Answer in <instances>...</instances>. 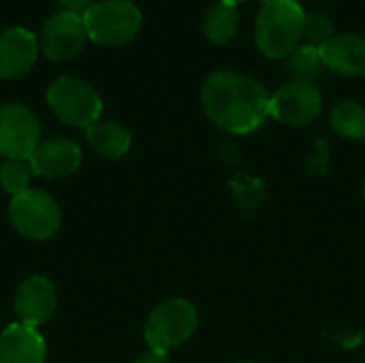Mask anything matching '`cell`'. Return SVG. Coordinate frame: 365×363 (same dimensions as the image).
Instances as JSON below:
<instances>
[{"label": "cell", "mask_w": 365, "mask_h": 363, "mask_svg": "<svg viewBox=\"0 0 365 363\" xmlns=\"http://www.w3.org/2000/svg\"><path fill=\"white\" fill-rule=\"evenodd\" d=\"M269 98L261 81L237 71H216L201 90L205 116L231 135H248L269 118Z\"/></svg>", "instance_id": "obj_1"}, {"label": "cell", "mask_w": 365, "mask_h": 363, "mask_svg": "<svg viewBox=\"0 0 365 363\" xmlns=\"http://www.w3.org/2000/svg\"><path fill=\"white\" fill-rule=\"evenodd\" d=\"M304 19L297 0H263L255 21L257 49L269 60L289 58L304 41Z\"/></svg>", "instance_id": "obj_2"}, {"label": "cell", "mask_w": 365, "mask_h": 363, "mask_svg": "<svg viewBox=\"0 0 365 363\" xmlns=\"http://www.w3.org/2000/svg\"><path fill=\"white\" fill-rule=\"evenodd\" d=\"M83 24L92 43L120 47L137 36L143 24V15L130 0H103L86 13Z\"/></svg>", "instance_id": "obj_3"}, {"label": "cell", "mask_w": 365, "mask_h": 363, "mask_svg": "<svg viewBox=\"0 0 365 363\" xmlns=\"http://www.w3.org/2000/svg\"><path fill=\"white\" fill-rule=\"evenodd\" d=\"M47 105L60 122L75 128H90L103 111L98 92L79 77H58L47 88Z\"/></svg>", "instance_id": "obj_4"}, {"label": "cell", "mask_w": 365, "mask_h": 363, "mask_svg": "<svg viewBox=\"0 0 365 363\" xmlns=\"http://www.w3.org/2000/svg\"><path fill=\"white\" fill-rule=\"evenodd\" d=\"M197 325L199 315L190 302L167 300L150 312L143 336L152 351L169 353L188 342L197 332Z\"/></svg>", "instance_id": "obj_5"}, {"label": "cell", "mask_w": 365, "mask_h": 363, "mask_svg": "<svg viewBox=\"0 0 365 363\" xmlns=\"http://www.w3.org/2000/svg\"><path fill=\"white\" fill-rule=\"evenodd\" d=\"M9 216L19 235L36 242L51 237L62 223L56 199L41 188H28L15 195L9 205Z\"/></svg>", "instance_id": "obj_6"}, {"label": "cell", "mask_w": 365, "mask_h": 363, "mask_svg": "<svg viewBox=\"0 0 365 363\" xmlns=\"http://www.w3.org/2000/svg\"><path fill=\"white\" fill-rule=\"evenodd\" d=\"M41 143L38 118L19 103L0 107V156L4 160H30Z\"/></svg>", "instance_id": "obj_7"}, {"label": "cell", "mask_w": 365, "mask_h": 363, "mask_svg": "<svg viewBox=\"0 0 365 363\" xmlns=\"http://www.w3.org/2000/svg\"><path fill=\"white\" fill-rule=\"evenodd\" d=\"M323 111V94L314 83L289 81L269 98V116L287 126H308Z\"/></svg>", "instance_id": "obj_8"}, {"label": "cell", "mask_w": 365, "mask_h": 363, "mask_svg": "<svg viewBox=\"0 0 365 363\" xmlns=\"http://www.w3.org/2000/svg\"><path fill=\"white\" fill-rule=\"evenodd\" d=\"M86 41H88V32H86L83 17L60 11L45 21L38 47L49 60L62 62L75 58L83 49Z\"/></svg>", "instance_id": "obj_9"}, {"label": "cell", "mask_w": 365, "mask_h": 363, "mask_svg": "<svg viewBox=\"0 0 365 363\" xmlns=\"http://www.w3.org/2000/svg\"><path fill=\"white\" fill-rule=\"evenodd\" d=\"M56 287L49 278L45 276H30L26 278L17 293H15V315H17V323L28 325V327H38L45 321H49V317L56 310Z\"/></svg>", "instance_id": "obj_10"}, {"label": "cell", "mask_w": 365, "mask_h": 363, "mask_svg": "<svg viewBox=\"0 0 365 363\" xmlns=\"http://www.w3.org/2000/svg\"><path fill=\"white\" fill-rule=\"evenodd\" d=\"M28 163L32 167V173L41 178H68L81 167V148L64 137L45 139L38 143Z\"/></svg>", "instance_id": "obj_11"}, {"label": "cell", "mask_w": 365, "mask_h": 363, "mask_svg": "<svg viewBox=\"0 0 365 363\" xmlns=\"http://www.w3.org/2000/svg\"><path fill=\"white\" fill-rule=\"evenodd\" d=\"M36 36L17 26L0 34V79H17L26 75L38 58Z\"/></svg>", "instance_id": "obj_12"}, {"label": "cell", "mask_w": 365, "mask_h": 363, "mask_svg": "<svg viewBox=\"0 0 365 363\" xmlns=\"http://www.w3.org/2000/svg\"><path fill=\"white\" fill-rule=\"evenodd\" d=\"M321 58L325 68L344 75H365V36L361 34H336L329 43L321 47Z\"/></svg>", "instance_id": "obj_13"}, {"label": "cell", "mask_w": 365, "mask_h": 363, "mask_svg": "<svg viewBox=\"0 0 365 363\" xmlns=\"http://www.w3.org/2000/svg\"><path fill=\"white\" fill-rule=\"evenodd\" d=\"M47 347L38 329L13 323L0 332V363H45Z\"/></svg>", "instance_id": "obj_14"}, {"label": "cell", "mask_w": 365, "mask_h": 363, "mask_svg": "<svg viewBox=\"0 0 365 363\" xmlns=\"http://www.w3.org/2000/svg\"><path fill=\"white\" fill-rule=\"evenodd\" d=\"M86 139L98 156L109 160H118L130 150V133L122 124L111 120H98L96 124L86 128Z\"/></svg>", "instance_id": "obj_15"}, {"label": "cell", "mask_w": 365, "mask_h": 363, "mask_svg": "<svg viewBox=\"0 0 365 363\" xmlns=\"http://www.w3.org/2000/svg\"><path fill=\"white\" fill-rule=\"evenodd\" d=\"M237 30H240L237 4L218 0L207 9L203 17V34L207 36V41H212L214 45H225L237 34Z\"/></svg>", "instance_id": "obj_16"}, {"label": "cell", "mask_w": 365, "mask_h": 363, "mask_svg": "<svg viewBox=\"0 0 365 363\" xmlns=\"http://www.w3.org/2000/svg\"><path fill=\"white\" fill-rule=\"evenodd\" d=\"M331 128L344 139H365V107L357 101H342L331 111Z\"/></svg>", "instance_id": "obj_17"}, {"label": "cell", "mask_w": 365, "mask_h": 363, "mask_svg": "<svg viewBox=\"0 0 365 363\" xmlns=\"http://www.w3.org/2000/svg\"><path fill=\"white\" fill-rule=\"evenodd\" d=\"M289 71L293 75V81H304V83H314L323 77L325 64L321 58V49L314 45H299L291 56H289Z\"/></svg>", "instance_id": "obj_18"}, {"label": "cell", "mask_w": 365, "mask_h": 363, "mask_svg": "<svg viewBox=\"0 0 365 363\" xmlns=\"http://www.w3.org/2000/svg\"><path fill=\"white\" fill-rule=\"evenodd\" d=\"M32 167L28 160H2L0 165V186L11 197L21 195L30 188Z\"/></svg>", "instance_id": "obj_19"}, {"label": "cell", "mask_w": 365, "mask_h": 363, "mask_svg": "<svg viewBox=\"0 0 365 363\" xmlns=\"http://www.w3.org/2000/svg\"><path fill=\"white\" fill-rule=\"evenodd\" d=\"M336 36V26H334V19L325 13H306V19H304V39L308 45H314V47H323L325 43H329L331 39Z\"/></svg>", "instance_id": "obj_20"}, {"label": "cell", "mask_w": 365, "mask_h": 363, "mask_svg": "<svg viewBox=\"0 0 365 363\" xmlns=\"http://www.w3.org/2000/svg\"><path fill=\"white\" fill-rule=\"evenodd\" d=\"M64 13L77 15V17H86V13L96 4L94 0H58Z\"/></svg>", "instance_id": "obj_21"}, {"label": "cell", "mask_w": 365, "mask_h": 363, "mask_svg": "<svg viewBox=\"0 0 365 363\" xmlns=\"http://www.w3.org/2000/svg\"><path fill=\"white\" fill-rule=\"evenodd\" d=\"M135 363H169V359H167V353H160V351H152L150 349L148 353L139 355Z\"/></svg>", "instance_id": "obj_22"}, {"label": "cell", "mask_w": 365, "mask_h": 363, "mask_svg": "<svg viewBox=\"0 0 365 363\" xmlns=\"http://www.w3.org/2000/svg\"><path fill=\"white\" fill-rule=\"evenodd\" d=\"M225 2H231V4H240V2H244V0H225Z\"/></svg>", "instance_id": "obj_23"}, {"label": "cell", "mask_w": 365, "mask_h": 363, "mask_svg": "<svg viewBox=\"0 0 365 363\" xmlns=\"http://www.w3.org/2000/svg\"><path fill=\"white\" fill-rule=\"evenodd\" d=\"M240 363H255V362H240Z\"/></svg>", "instance_id": "obj_24"}, {"label": "cell", "mask_w": 365, "mask_h": 363, "mask_svg": "<svg viewBox=\"0 0 365 363\" xmlns=\"http://www.w3.org/2000/svg\"><path fill=\"white\" fill-rule=\"evenodd\" d=\"M364 195H365V184H364Z\"/></svg>", "instance_id": "obj_25"}]
</instances>
